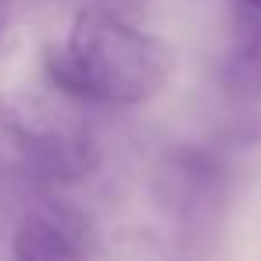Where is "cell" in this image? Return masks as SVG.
Wrapping results in <instances>:
<instances>
[{
	"label": "cell",
	"mask_w": 261,
	"mask_h": 261,
	"mask_svg": "<svg viewBox=\"0 0 261 261\" xmlns=\"http://www.w3.org/2000/svg\"><path fill=\"white\" fill-rule=\"evenodd\" d=\"M8 18H11V0H0V36L8 29Z\"/></svg>",
	"instance_id": "obj_5"
},
{
	"label": "cell",
	"mask_w": 261,
	"mask_h": 261,
	"mask_svg": "<svg viewBox=\"0 0 261 261\" xmlns=\"http://www.w3.org/2000/svg\"><path fill=\"white\" fill-rule=\"evenodd\" d=\"M43 72L58 93L97 108H140L172 75V50L118 4L83 8L68 33L47 47Z\"/></svg>",
	"instance_id": "obj_1"
},
{
	"label": "cell",
	"mask_w": 261,
	"mask_h": 261,
	"mask_svg": "<svg viewBox=\"0 0 261 261\" xmlns=\"http://www.w3.org/2000/svg\"><path fill=\"white\" fill-rule=\"evenodd\" d=\"M232 36L222 65V86L240 115L261 122V0H232Z\"/></svg>",
	"instance_id": "obj_4"
},
{
	"label": "cell",
	"mask_w": 261,
	"mask_h": 261,
	"mask_svg": "<svg viewBox=\"0 0 261 261\" xmlns=\"http://www.w3.org/2000/svg\"><path fill=\"white\" fill-rule=\"evenodd\" d=\"M0 136L29 175L58 186L90 179L104 158L97 129L40 93H0Z\"/></svg>",
	"instance_id": "obj_2"
},
{
	"label": "cell",
	"mask_w": 261,
	"mask_h": 261,
	"mask_svg": "<svg viewBox=\"0 0 261 261\" xmlns=\"http://www.w3.org/2000/svg\"><path fill=\"white\" fill-rule=\"evenodd\" d=\"M11 261H93L90 229L72 207L40 204L22 215L11 240Z\"/></svg>",
	"instance_id": "obj_3"
}]
</instances>
